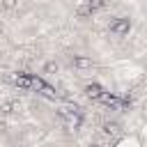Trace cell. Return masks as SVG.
<instances>
[{
    "mask_svg": "<svg viewBox=\"0 0 147 147\" xmlns=\"http://www.w3.org/2000/svg\"><path fill=\"white\" fill-rule=\"evenodd\" d=\"M60 117H62V122H64L67 129H78L80 122H83L78 108H62V110H60Z\"/></svg>",
    "mask_w": 147,
    "mask_h": 147,
    "instance_id": "1",
    "label": "cell"
},
{
    "mask_svg": "<svg viewBox=\"0 0 147 147\" xmlns=\"http://www.w3.org/2000/svg\"><path fill=\"white\" fill-rule=\"evenodd\" d=\"M129 28H131V21H129V18H115V21H110V32L117 34V37L126 34Z\"/></svg>",
    "mask_w": 147,
    "mask_h": 147,
    "instance_id": "2",
    "label": "cell"
},
{
    "mask_svg": "<svg viewBox=\"0 0 147 147\" xmlns=\"http://www.w3.org/2000/svg\"><path fill=\"white\" fill-rule=\"evenodd\" d=\"M32 80H34V76H30V74H18V76H14V83H16L18 87H23V90H32Z\"/></svg>",
    "mask_w": 147,
    "mask_h": 147,
    "instance_id": "3",
    "label": "cell"
},
{
    "mask_svg": "<svg viewBox=\"0 0 147 147\" xmlns=\"http://www.w3.org/2000/svg\"><path fill=\"white\" fill-rule=\"evenodd\" d=\"M103 92H106V90H103L101 85H96V83H92V85H87V87H85V94H87L90 99H96V101L101 99V94H103Z\"/></svg>",
    "mask_w": 147,
    "mask_h": 147,
    "instance_id": "4",
    "label": "cell"
},
{
    "mask_svg": "<svg viewBox=\"0 0 147 147\" xmlns=\"http://www.w3.org/2000/svg\"><path fill=\"white\" fill-rule=\"evenodd\" d=\"M71 64H74V67L85 69V67H90V60H87V57H74V60H71Z\"/></svg>",
    "mask_w": 147,
    "mask_h": 147,
    "instance_id": "5",
    "label": "cell"
},
{
    "mask_svg": "<svg viewBox=\"0 0 147 147\" xmlns=\"http://www.w3.org/2000/svg\"><path fill=\"white\" fill-rule=\"evenodd\" d=\"M103 131L110 136V133H117V131H119V126H117L115 122H108V124H103Z\"/></svg>",
    "mask_w": 147,
    "mask_h": 147,
    "instance_id": "6",
    "label": "cell"
},
{
    "mask_svg": "<svg viewBox=\"0 0 147 147\" xmlns=\"http://www.w3.org/2000/svg\"><path fill=\"white\" fill-rule=\"evenodd\" d=\"M5 7H14V0H5Z\"/></svg>",
    "mask_w": 147,
    "mask_h": 147,
    "instance_id": "7",
    "label": "cell"
}]
</instances>
